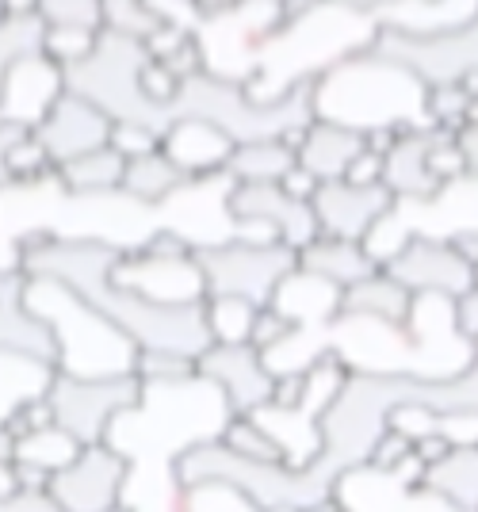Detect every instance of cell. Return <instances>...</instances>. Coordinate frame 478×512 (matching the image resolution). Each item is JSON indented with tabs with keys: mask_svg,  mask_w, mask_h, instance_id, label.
<instances>
[{
	"mask_svg": "<svg viewBox=\"0 0 478 512\" xmlns=\"http://www.w3.org/2000/svg\"><path fill=\"white\" fill-rule=\"evenodd\" d=\"M314 119H329L360 134L379 127H429L425 85L406 65L379 54L371 39L314 73Z\"/></svg>",
	"mask_w": 478,
	"mask_h": 512,
	"instance_id": "obj_1",
	"label": "cell"
},
{
	"mask_svg": "<svg viewBox=\"0 0 478 512\" xmlns=\"http://www.w3.org/2000/svg\"><path fill=\"white\" fill-rule=\"evenodd\" d=\"M23 310L46 325V333L54 341L58 375H69V379L134 375V356H138L134 341L123 329H115L69 283L50 276H27V283H23Z\"/></svg>",
	"mask_w": 478,
	"mask_h": 512,
	"instance_id": "obj_2",
	"label": "cell"
},
{
	"mask_svg": "<svg viewBox=\"0 0 478 512\" xmlns=\"http://www.w3.org/2000/svg\"><path fill=\"white\" fill-rule=\"evenodd\" d=\"M291 245H253V241H238V237H226L215 245H199L192 260H196L203 287H207V299L211 295H234L253 306H268L280 279L299 264Z\"/></svg>",
	"mask_w": 478,
	"mask_h": 512,
	"instance_id": "obj_3",
	"label": "cell"
},
{
	"mask_svg": "<svg viewBox=\"0 0 478 512\" xmlns=\"http://www.w3.org/2000/svg\"><path fill=\"white\" fill-rule=\"evenodd\" d=\"M371 46L398 65H406L425 88L456 85L459 77L478 69V16L448 31H433V35L371 27Z\"/></svg>",
	"mask_w": 478,
	"mask_h": 512,
	"instance_id": "obj_4",
	"label": "cell"
},
{
	"mask_svg": "<svg viewBox=\"0 0 478 512\" xmlns=\"http://www.w3.org/2000/svg\"><path fill=\"white\" fill-rule=\"evenodd\" d=\"M142 398V383L134 375H111V379H69V375H54L50 383V413L54 425L66 428L69 436H77L81 444H96L104 440L108 425L123 413V409L138 406Z\"/></svg>",
	"mask_w": 478,
	"mask_h": 512,
	"instance_id": "obj_5",
	"label": "cell"
},
{
	"mask_svg": "<svg viewBox=\"0 0 478 512\" xmlns=\"http://www.w3.org/2000/svg\"><path fill=\"white\" fill-rule=\"evenodd\" d=\"M131 463L111 448L108 440H96L77 451V459L50 474V501L62 512H115L123 505Z\"/></svg>",
	"mask_w": 478,
	"mask_h": 512,
	"instance_id": "obj_6",
	"label": "cell"
},
{
	"mask_svg": "<svg viewBox=\"0 0 478 512\" xmlns=\"http://www.w3.org/2000/svg\"><path fill=\"white\" fill-rule=\"evenodd\" d=\"M383 272L398 279L413 299H459L467 287L478 283V272L463 256L444 241L425 230H410L402 249L383 264Z\"/></svg>",
	"mask_w": 478,
	"mask_h": 512,
	"instance_id": "obj_7",
	"label": "cell"
},
{
	"mask_svg": "<svg viewBox=\"0 0 478 512\" xmlns=\"http://www.w3.org/2000/svg\"><path fill=\"white\" fill-rule=\"evenodd\" d=\"M66 92V69L54 65L39 46L16 50L0 69V123L35 130L46 111Z\"/></svg>",
	"mask_w": 478,
	"mask_h": 512,
	"instance_id": "obj_8",
	"label": "cell"
},
{
	"mask_svg": "<svg viewBox=\"0 0 478 512\" xmlns=\"http://www.w3.org/2000/svg\"><path fill=\"white\" fill-rule=\"evenodd\" d=\"M196 375L226 398L230 413H257L272 398L276 375L253 344H207L196 356Z\"/></svg>",
	"mask_w": 478,
	"mask_h": 512,
	"instance_id": "obj_9",
	"label": "cell"
},
{
	"mask_svg": "<svg viewBox=\"0 0 478 512\" xmlns=\"http://www.w3.org/2000/svg\"><path fill=\"white\" fill-rule=\"evenodd\" d=\"M111 283L150 302H165V306H188V302L207 299V287L192 256L165 260L142 249H123L119 260L111 264Z\"/></svg>",
	"mask_w": 478,
	"mask_h": 512,
	"instance_id": "obj_10",
	"label": "cell"
},
{
	"mask_svg": "<svg viewBox=\"0 0 478 512\" xmlns=\"http://www.w3.org/2000/svg\"><path fill=\"white\" fill-rule=\"evenodd\" d=\"M398 199L391 195L387 184H371V188H356L345 180H322L318 192L310 199V211L318 222L322 237H345V241H364L371 226L391 214Z\"/></svg>",
	"mask_w": 478,
	"mask_h": 512,
	"instance_id": "obj_11",
	"label": "cell"
},
{
	"mask_svg": "<svg viewBox=\"0 0 478 512\" xmlns=\"http://www.w3.org/2000/svg\"><path fill=\"white\" fill-rule=\"evenodd\" d=\"M226 218L230 222H264L272 226L283 245L295 253L318 237V222L310 203H299L280 192V184H234L226 188Z\"/></svg>",
	"mask_w": 478,
	"mask_h": 512,
	"instance_id": "obj_12",
	"label": "cell"
},
{
	"mask_svg": "<svg viewBox=\"0 0 478 512\" xmlns=\"http://www.w3.org/2000/svg\"><path fill=\"white\" fill-rule=\"evenodd\" d=\"M35 138L46 146L54 169L66 165L73 157H81L88 150L108 146L111 138V115L100 111L96 104H88L77 92H62V100L46 111V119L35 127Z\"/></svg>",
	"mask_w": 478,
	"mask_h": 512,
	"instance_id": "obj_13",
	"label": "cell"
},
{
	"mask_svg": "<svg viewBox=\"0 0 478 512\" xmlns=\"http://www.w3.org/2000/svg\"><path fill=\"white\" fill-rule=\"evenodd\" d=\"M157 150L165 153L188 180H207V176L226 172V161L234 153V138L218 127V123H211V119L176 115L161 130Z\"/></svg>",
	"mask_w": 478,
	"mask_h": 512,
	"instance_id": "obj_14",
	"label": "cell"
},
{
	"mask_svg": "<svg viewBox=\"0 0 478 512\" xmlns=\"http://www.w3.org/2000/svg\"><path fill=\"white\" fill-rule=\"evenodd\" d=\"M436 138V127H413L402 130L387 157H383V184L391 188V195L402 207H421L433 203L436 195L444 192L436 184V176L429 172V146Z\"/></svg>",
	"mask_w": 478,
	"mask_h": 512,
	"instance_id": "obj_15",
	"label": "cell"
},
{
	"mask_svg": "<svg viewBox=\"0 0 478 512\" xmlns=\"http://www.w3.org/2000/svg\"><path fill=\"white\" fill-rule=\"evenodd\" d=\"M413 302L417 299H413L410 291L379 268L368 279H360L352 287H341L337 318L375 321V325H387V329H398V333H413Z\"/></svg>",
	"mask_w": 478,
	"mask_h": 512,
	"instance_id": "obj_16",
	"label": "cell"
},
{
	"mask_svg": "<svg viewBox=\"0 0 478 512\" xmlns=\"http://www.w3.org/2000/svg\"><path fill=\"white\" fill-rule=\"evenodd\" d=\"M337 299H341V287H333L326 279L310 276L299 264L280 279L276 295L268 306H276L283 318H291L299 329H322L337 318Z\"/></svg>",
	"mask_w": 478,
	"mask_h": 512,
	"instance_id": "obj_17",
	"label": "cell"
},
{
	"mask_svg": "<svg viewBox=\"0 0 478 512\" xmlns=\"http://www.w3.org/2000/svg\"><path fill=\"white\" fill-rule=\"evenodd\" d=\"M58 367L43 356H31L20 348H0V425H8L23 406L50 394Z\"/></svg>",
	"mask_w": 478,
	"mask_h": 512,
	"instance_id": "obj_18",
	"label": "cell"
},
{
	"mask_svg": "<svg viewBox=\"0 0 478 512\" xmlns=\"http://www.w3.org/2000/svg\"><path fill=\"white\" fill-rule=\"evenodd\" d=\"M299 268L310 276L326 279L333 287H352L360 279H368L371 272H379V264L368 256V249L360 241H345V237H314L310 245L299 249Z\"/></svg>",
	"mask_w": 478,
	"mask_h": 512,
	"instance_id": "obj_19",
	"label": "cell"
},
{
	"mask_svg": "<svg viewBox=\"0 0 478 512\" xmlns=\"http://www.w3.org/2000/svg\"><path fill=\"white\" fill-rule=\"evenodd\" d=\"M364 134L329 119H310L306 134L299 142V165L310 169L318 180H341V172L348 169V161L364 150Z\"/></svg>",
	"mask_w": 478,
	"mask_h": 512,
	"instance_id": "obj_20",
	"label": "cell"
},
{
	"mask_svg": "<svg viewBox=\"0 0 478 512\" xmlns=\"http://www.w3.org/2000/svg\"><path fill=\"white\" fill-rule=\"evenodd\" d=\"M421 490L433 493L452 512H478V444L452 448L421 474Z\"/></svg>",
	"mask_w": 478,
	"mask_h": 512,
	"instance_id": "obj_21",
	"label": "cell"
},
{
	"mask_svg": "<svg viewBox=\"0 0 478 512\" xmlns=\"http://www.w3.org/2000/svg\"><path fill=\"white\" fill-rule=\"evenodd\" d=\"M184 184H188V176L161 150L127 161V172H123V195L138 207H165Z\"/></svg>",
	"mask_w": 478,
	"mask_h": 512,
	"instance_id": "obj_22",
	"label": "cell"
},
{
	"mask_svg": "<svg viewBox=\"0 0 478 512\" xmlns=\"http://www.w3.org/2000/svg\"><path fill=\"white\" fill-rule=\"evenodd\" d=\"M54 172H58V184L69 195H115L123 192L127 161L111 146H100V150H88L81 157L66 161V165H58Z\"/></svg>",
	"mask_w": 478,
	"mask_h": 512,
	"instance_id": "obj_23",
	"label": "cell"
},
{
	"mask_svg": "<svg viewBox=\"0 0 478 512\" xmlns=\"http://www.w3.org/2000/svg\"><path fill=\"white\" fill-rule=\"evenodd\" d=\"M291 165H299V153L283 138H261V142L234 146L230 161H226V176L234 184H276Z\"/></svg>",
	"mask_w": 478,
	"mask_h": 512,
	"instance_id": "obj_24",
	"label": "cell"
},
{
	"mask_svg": "<svg viewBox=\"0 0 478 512\" xmlns=\"http://www.w3.org/2000/svg\"><path fill=\"white\" fill-rule=\"evenodd\" d=\"M81 448H85V444H81L77 436H69L66 428L46 425V428H35V432H27V436L16 440V459H12V463L46 470V474H58V470L69 467V463L77 459V451Z\"/></svg>",
	"mask_w": 478,
	"mask_h": 512,
	"instance_id": "obj_25",
	"label": "cell"
},
{
	"mask_svg": "<svg viewBox=\"0 0 478 512\" xmlns=\"http://www.w3.org/2000/svg\"><path fill=\"white\" fill-rule=\"evenodd\" d=\"M218 440L230 451H238L241 459H253V463H283L280 440H276L253 413H230L222 432H218Z\"/></svg>",
	"mask_w": 478,
	"mask_h": 512,
	"instance_id": "obj_26",
	"label": "cell"
},
{
	"mask_svg": "<svg viewBox=\"0 0 478 512\" xmlns=\"http://www.w3.org/2000/svg\"><path fill=\"white\" fill-rule=\"evenodd\" d=\"M253 314H257V306L245 299H234V295L203 299V321H207L211 344H249Z\"/></svg>",
	"mask_w": 478,
	"mask_h": 512,
	"instance_id": "obj_27",
	"label": "cell"
},
{
	"mask_svg": "<svg viewBox=\"0 0 478 512\" xmlns=\"http://www.w3.org/2000/svg\"><path fill=\"white\" fill-rule=\"evenodd\" d=\"M157 23L161 20L153 16L146 0H100V31H108V35L146 43L157 31Z\"/></svg>",
	"mask_w": 478,
	"mask_h": 512,
	"instance_id": "obj_28",
	"label": "cell"
},
{
	"mask_svg": "<svg viewBox=\"0 0 478 512\" xmlns=\"http://www.w3.org/2000/svg\"><path fill=\"white\" fill-rule=\"evenodd\" d=\"M96 43H100V31H88V27H39V43L35 46L54 65L73 69L96 50Z\"/></svg>",
	"mask_w": 478,
	"mask_h": 512,
	"instance_id": "obj_29",
	"label": "cell"
},
{
	"mask_svg": "<svg viewBox=\"0 0 478 512\" xmlns=\"http://www.w3.org/2000/svg\"><path fill=\"white\" fill-rule=\"evenodd\" d=\"M46 172H54V161L43 142L35 138V130H16L12 142L4 146V176L8 180H39Z\"/></svg>",
	"mask_w": 478,
	"mask_h": 512,
	"instance_id": "obj_30",
	"label": "cell"
},
{
	"mask_svg": "<svg viewBox=\"0 0 478 512\" xmlns=\"http://www.w3.org/2000/svg\"><path fill=\"white\" fill-rule=\"evenodd\" d=\"M134 379L146 386H173L196 379V360L180 352H138L134 356Z\"/></svg>",
	"mask_w": 478,
	"mask_h": 512,
	"instance_id": "obj_31",
	"label": "cell"
},
{
	"mask_svg": "<svg viewBox=\"0 0 478 512\" xmlns=\"http://www.w3.org/2000/svg\"><path fill=\"white\" fill-rule=\"evenodd\" d=\"M39 27H88L100 31V0H35Z\"/></svg>",
	"mask_w": 478,
	"mask_h": 512,
	"instance_id": "obj_32",
	"label": "cell"
},
{
	"mask_svg": "<svg viewBox=\"0 0 478 512\" xmlns=\"http://www.w3.org/2000/svg\"><path fill=\"white\" fill-rule=\"evenodd\" d=\"M410 455H413L410 436H402V432H394V428H383V432L375 436V444H371L364 467H368L371 474H387V478H391L394 470L402 467Z\"/></svg>",
	"mask_w": 478,
	"mask_h": 512,
	"instance_id": "obj_33",
	"label": "cell"
},
{
	"mask_svg": "<svg viewBox=\"0 0 478 512\" xmlns=\"http://www.w3.org/2000/svg\"><path fill=\"white\" fill-rule=\"evenodd\" d=\"M157 138H161V130L146 127V123H131V119H119V123H111L108 146L123 161H134V157H146V153L157 150Z\"/></svg>",
	"mask_w": 478,
	"mask_h": 512,
	"instance_id": "obj_34",
	"label": "cell"
},
{
	"mask_svg": "<svg viewBox=\"0 0 478 512\" xmlns=\"http://www.w3.org/2000/svg\"><path fill=\"white\" fill-rule=\"evenodd\" d=\"M295 329H299V325H295L291 318H283L276 306H257V314H253V329H249V344L264 356V352L280 348Z\"/></svg>",
	"mask_w": 478,
	"mask_h": 512,
	"instance_id": "obj_35",
	"label": "cell"
},
{
	"mask_svg": "<svg viewBox=\"0 0 478 512\" xmlns=\"http://www.w3.org/2000/svg\"><path fill=\"white\" fill-rule=\"evenodd\" d=\"M436 432H440L452 448H475L478 444V409L436 413Z\"/></svg>",
	"mask_w": 478,
	"mask_h": 512,
	"instance_id": "obj_36",
	"label": "cell"
},
{
	"mask_svg": "<svg viewBox=\"0 0 478 512\" xmlns=\"http://www.w3.org/2000/svg\"><path fill=\"white\" fill-rule=\"evenodd\" d=\"M448 318H452V333H456L463 344H478V283L467 287L459 299L448 302Z\"/></svg>",
	"mask_w": 478,
	"mask_h": 512,
	"instance_id": "obj_37",
	"label": "cell"
},
{
	"mask_svg": "<svg viewBox=\"0 0 478 512\" xmlns=\"http://www.w3.org/2000/svg\"><path fill=\"white\" fill-rule=\"evenodd\" d=\"M345 184H356V188H371V184H383V157L371 153L368 146L348 161V169L341 172Z\"/></svg>",
	"mask_w": 478,
	"mask_h": 512,
	"instance_id": "obj_38",
	"label": "cell"
},
{
	"mask_svg": "<svg viewBox=\"0 0 478 512\" xmlns=\"http://www.w3.org/2000/svg\"><path fill=\"white\" fill-rule=\"evenodd\" d=\"M276 184H280L283 195H291V199H299V203H310L322 180H318V176H314L310 169H303V165H291V169L283 172Z\"/></svg>",
	"mask_w": 478,
	"mask_h": 512,
	"instance_id": "obj_39",
	"label": "cell"
},
{
	"mask_svg": "<svg viewBox=\"0 0 478 512\" xmlns=\"http://www.w3.org/2000/svg\"><path fill=\"white\" fill-rule=\"evenodd\" d=\"M0 512H62L50 493H35V490H16L0 501Z\"/></svg>",
	"mask_w": 478,
	"mask_h": 512,
	"instance_id": "obj_40",
	"label": "cell"
},
{
	"mask_svg": "<svg viewBox=\"0 0 478 512\" xmlns=\"http://www.w3.org/2000/svg\"><path fill=\"white\" fill-rule=\"evenodd\" d=\"M444 241L456 249L471 268L478 272V226H456V230H448L444 234Z\"/></svg>",
	"mask_w": 478,
	"mask_h": 512,
	"instance_id": "obj_41",
	"label": "cell"
},
{
	"mask_svg": "<svg viewBox=\"0 0 478 512\" xmlns=\"http://www.w3.org/2000/svg\"><path fill=\"white\" fill-rule=\"evenodd\" d=\"M452 451V444L440 436V432H433V436H421V440H413V455L429 467V463H436V459H444Z\"/></svg>",
	"mask_w": 478,
	"mask_h": 512,
	"instance_id": "obj_42",
	"label": "cell"
},
{
	"mask_svg": "<svg viewBox=\"0 0 478 512\" xmlns=\"http://www.w3.org/2000/svg\"><path fill=\"white\" fill-rule=\"evenodd\" d=\"M459 146L467 157V176H478V123H467L459 130Z\"/></svg>",
	"mask_w": 478,
	"mask_h": 512,
	"instance_id": "obj_43",
	"label": "cell"
},
{
	"mask_svg": "<svg viewBox=\"0 0 478 512\" xmlns=\"http://www.w3.org/2000/svg\"><path fill=\"white\" fill-rule=\"evenodd\" d=\"M4 272H20V241L0 230V276Z\"/></svg>",
	"mask_w": 478,
	"mask_h": 512,
	"instance_id": "obj_44",
	"label": "cell"
},
{
	"mask_svg": "<svg viewBox=\"0 0 478 512\" xmlns=\"http://www.w3.org/2000/svg\"><path fill=\"white\" fill-rule=\"evenodd\" d=\"M241 0H196L199 16L203 20H215V16H226V12H234Z\"/></svg>",
	"mask_w": 478,
	"mask_h": 512,
	"instance_id": "obj_45",
	"label": "cell"
},
{
	"mask_svg": "<svg viewBox=\"0 0 478 512\" xmlns=\"http://www.w3.org/2000/svg\"><path fill=\"white\" fill-rule=\"evenodd\" d=\"M333 4H341L348 12H356V16H375L379 8H387L394 0H333Z\"/></svg>",
	"mask_w": 478,
	"mask_h": 512,
	"instance_id": "obj_46",
	"label": "cell"
},
{
	"mask_svg": "<svg viewBox=\"0 0 478 512\" xmlns=\"http://www.w3.org/2000/svg\"><path fill=\"white\" fill-rule=\"evenodd\" d=\"M8 493H16V470H12V463H0V501Z\"/></svg>",
	"mask_w": 478,
	"mask_h": 512,
	"instance_id": "obj_47",
	"label": "cell"
},
{
	"mask_svg": "<svg viewBox=\"0 0 478 512\" xmlns=\"http://www.w3.org/2000/svg\"><path fill=\"white\" fill-rule=\"evenodd\" d=\"M12 134H16V127H8V123H0V184H8V176H4V146L12 142Z\"/></svg>",
	"mask_w": 478,
	"mask_h": 512,
	"instance_id": "obj_48",
	"label": "cell"
},
{
	"mask_svg": "<svg viewBox=\"0 0 478 512\" xmlns=\"http://www.w3.org/2000/svg\"><path fill=\"white\" fill-rule=\"evenodd\" d=\"M475 356H478V344H475Z\"/></svg>",
	"mask_w": 478,
	"mask_h": 512,
	"instance_id": "obj_49",
	"label": "cell"
}]
</instances>
